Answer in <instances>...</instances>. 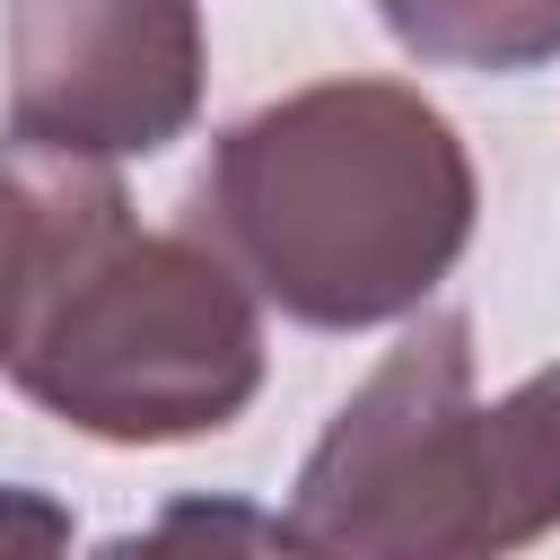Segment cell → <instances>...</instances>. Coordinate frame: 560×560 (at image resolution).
<instances>
[{
    "instance_id": "cell-7",
    "label": "cell",
    "mask_w": 560,
    "mask_h": 560,
    "mask_svg": "<svg viewBox=\"0 0 560 560\" xmlns=\"http://www.w3.org/2000/svg\"><path fill=\"white\" fill-rule=\"evenodd\" d=\"M70 542V508H52L44 490H9L0 481V560L9 551H61Z\"/></svg>"
},
{
    "instance_id": "cell-3",
    "label": "cell",
    "mask_w": 560,
    "mask_h": 560,
    "mask_svg": "<svg viewBox=\"0 0 560 560\" xmlns=\"http://www.w3.org/2000/svg\"><path fill=\"white\" fill-rule=\"evenodd\" d=\"M560 525V359L472 394V315H420L298 464L280 542L350 560H481Z\"/></svg>"
},
{
    "instance_id": "cell-2",
    "label": "cell",
    "mask_w": 560,
    "mask_h": 560,
    "mask_svg": "<svg viewBox=\"0 0 560 560\" xmlns=\"http://www.w3.org/2000/svg\"><path fill=\"white\" fill-rule=\"evenodd\" d=\"M9 385L105 446L210 438L262 394V298L192 228H140L114 166L52 158V236Z\"/></svg>"
},
{
    "instance_id": "cell-5",
    "label": "cell",
    "mask_w": 560,
    "mask_h": 560,
    "mask_svg": "<svg viewBox=\"0 0 560 560\" xmlns=\"http://www.w3.org/2000/svg\"><path fill=\"white\" fill-rule=\"evenodd\" d=\"M385 35L429 70H542L560 61V0H376Z\"/></svg>"
},
{
    "instance_id": "cell-6",
    "label": "cell",
    "mask_w": 560,
    "mask_h": 560,
    "mask_svg": "<svg viewBox=\"0 0 560 560\" xmlns=\"http://www.w3.org/2000/svg\"><path fill=\"white\" fill-rule=\"evenodd\" d=\"M44 236H52V158L44 166L0 158V368H9V341H18V315H26L35 262H44Z\"/></svg>"
},
{
    "instance_id": "cell-4",
    "label": "cell",
    "mask_w": 560,
    "mask_h": 560,
    "mask_svg": "<svg viewBox=\"0 0 560 560\" xmlns=\"http://www.w3.org/2000/svg\"><path fill=\"white\" fill-rule=\"evenodd\" d=\"M201 114V0H9V140L26 158H158Z\"/></svg>"
},
{
    "instance_id": "cell-1",
    "label": "cell",
    "mask_w": 560,
    "mask_h": 560,
    "mask_svg": "<svg viewBox=\"0 0 560 560\" xmlns=\"http://www.w3.org/2000/svg\"><path fill=\"white\" fill-rule=\"evenodd\" d=\"M472 158L402 79H315L219 131L192 184V236L315 332L420 315L472 245Z\"/></svg>"
}]
</instances>
